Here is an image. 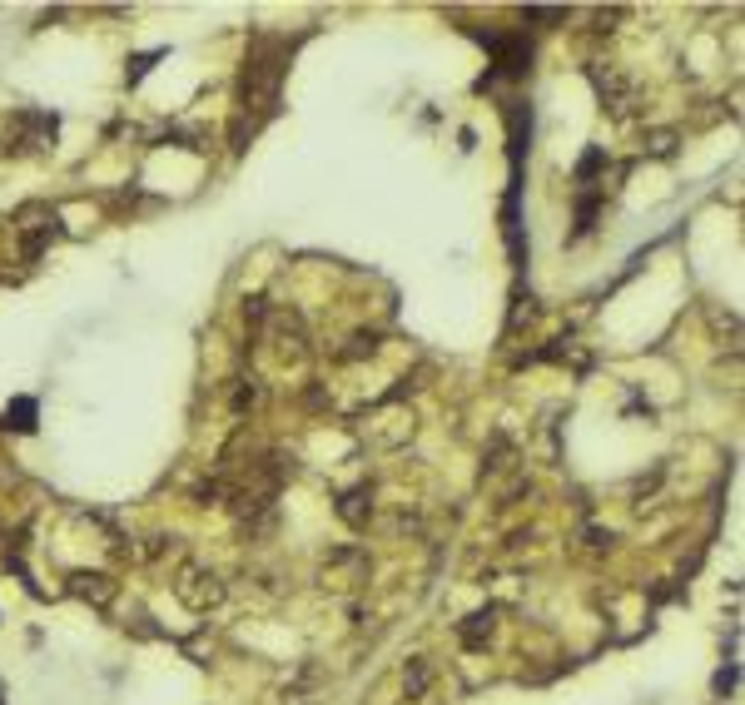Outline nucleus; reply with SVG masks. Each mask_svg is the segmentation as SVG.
<instances>
[{
    "mask_svg": "<svg viewBox=\"0 0 745 705\" xmlns=\"http://www.w3.org/2000/svg\"><path fill=\"white\" fill-rule=\"evenodd\" d=\"M482 40L492 45L502 75H522V70H527V60H532V45H527V40H512V35H482Z\"/></svg>",
    "mask_w": 745,
    "mask_h": 705,
    "instance_id": "obj_4",
    "label": "nucleus"
},
{
    "mask_svg": "<svg viewBox=\"0 0 745 705\" xmlns=\"http://www.w3.org/2000/svg\"><path fill=\"white\" fill-rule=\"evenodd\" d=\"M428 681H433V671H428V661H413V666L403 671V691H408L413 701H418V696L428 691Z\"/></svg>",
    "mask_w": 745,
    "mask_h": 705,
    "instance_id": "obj_9",
    "label": "nucleus"
},
{
    "mask_svg": "<svg viewBox=\"0 0 745 705\" xmlns=\"http://www.w3.org/2000/svg\"><path fill=\"white\" fill-rule=\"evenodd\" d=\"M646 149H651L656 159H671V154H676V130H651Z\"/></svg>",
    "mask_w": 745,
    "mask_h": 705,
    "instance_id": "obj_11",
    "label": "nucleus"
},
{
    "mask_svg": "<svg viewBox=\"0 0 745 705\" xmlns=\"http://www.w3.org/2000/svg\"><path fill=\"white\" fill-rule=\"evenodd\" d=\"M279 353H284L289 363H298V358L308 353V343H303V328H298L294 313H289V318L279 313Z\"/></svg>",
    "mask_w": 745,
    "mask_h": 705,
    "instance_id": "obj_8",
    "label": "nucleus"
},
{
    "mask_svg": "<svg viewBox=\"0 0 745 705\" xmlns=\"http://www.w3.org/2000/svg\"><path fill=\"white\" fill-rule=\"evenodd\" d=\"M368 571H373V562H368L363 547H333V552L318 562V581H323L328 591H358V586L368 581Z\"/></svg>",
    "mask_w": 745,
    "mask_h": 705,
    "instance_id": "obj_1",
    "label": "nucleus"
},
{
    "mask_svg": "<svg viewBox=\"0 0 745 705\" xmlns=\"http://www.w3.org/2000/svg\"><path fill=\"white\" fill-rule=\"evenodd\" d=\"M492 626H497V611L487 606V611H472V616L457 626V636H462V646H482V641L492 636Z\"/></svg>",
    "mask_w": 745,
    "mask_h": 705,
    "instance_id": "obj_7",
    "label": "nucleus"
},
{
    "mask_svg": "<svg viewBox=\"0 0 745 705\" xmlns=\"http://www.w3.org/2000/svg\"><path fill=\"white\" fill-rule=\"evenodd\" d=\"M70 591H75L80 601H95V606H110V601H115V581L100 576V571H75V576H70Z\"/></svg>",
    "mask_w": 745,
    "mask_h": 705,
    "instance_id": "obj_6",
    "label": "nucleus"
},
{
    "mask_svg": "<svg viewBox=\"0 0 745 705\" xmlns=\"http://www.w3.org/2000/svg\"><path fill=\"white\" fill-rule=\"evenodd\" d=\"M338 517L353 527V532H363L368 522H373V487L363 482V487H353V492H343V502H338Z\"/></svg>",
    "mask_w": 745,
    "mask_h": 705,
    "instance_id": "obj_5",
    "label": "nucleus"
},
{
    "mask_svg": "<svg viewBox=\"0 0 745 705\" xmlns=\"http://www.w3.org/2000/svg\"><path fill=\"white\" fill-rule=\"evenodd\" d=\"M174 596H179L189 611H214V606L224 601V581H219V571H209V566L184 562L174 571Z\"/></svg>",
    "mask_w": 745,
    "mask_h": 705,
    "instance_id": "obj_2",
    "label": "nucleus"
},
{
    "mask_svg": "<svg viewBox=\"0 0 745 705\" xmlns=\"http://www.w3.org/2000/svg\"><path fill=\"white\" fill-rule=\"evenodd\" d=\"M5 418H15V423H5V427H15V432H35V403L30 398H15V408Z\"/></svg>",
    "mask_w": 745,
    "mask_h": 705,
    "instance_id": "obj_10",
    "label": "nucleus"
},
{
    "mask_svg": "<svg viewBox=\"0 0 745 705\" xmlns=\"http://www.w3.org/2000/svg\"><path fill=\"white\" fill-rule=\"evenodd\" d=\"M522 20H567V10H522Z\"/></svg>",
    "mask_w": 745,
    "mask_h": 705,
    "instance_id": "obj_12",
    "label": "nucleus"
},
{
    "mask_svg": "<svg viewBox=\"0 0 745 705\" xmlns=\"http://www.w3.org/2000/svg\"><path fill=\"white\" fill-rule=\"evenodd\" d=\"M592 85H596V95H601V100H606L616 115H626V110L636 105V90H631V80H626L621 70H611V65H606V70H601V65H592Z\"/></svg>",
    "mask_w": 745,
    "mask_h": 705,
    "instance_id": "obj_3",
    "label": "nucleus"
}]
</instances>
